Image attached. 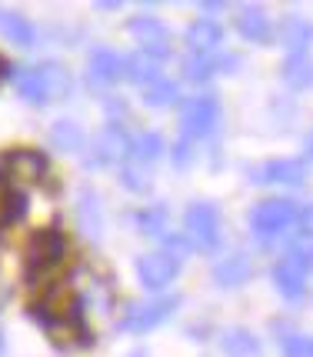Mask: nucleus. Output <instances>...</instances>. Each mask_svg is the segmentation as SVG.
Wrapping results in <instances>:
<instances>
[{"label": "nucleus", "mask_w": 313, "mask_h": 357, "mask_svg": "<svg viewBox=\"0 0 313 357\" xmlns=\"http://www.w3.org/2000/svg\"><path fill=\"white\" fill-rule=\"evenodd\" d=\"M0 174L7 177V187H31L40 184L44 174H47V157L40 151H31V147H20V151H10L0 160Z\"/></svg>", "instance_id": "1"}, {"label": "nucleus", "mask_w": 313, "mask_h": 357, "mask_svg": "<svg viewBox=\"0 0 313 357\" xmlns=\"http://www.w3.org/2000/svg\"><path fill=\"white\" fill-rule=\"evenodd\" d=\"M307 278H310V257H307V250H300V248H290L280 261L273 264V287H277L283 297H290V301L303 297Z\"/></svg>", "instance_id": "2"}, {"label": "nucleus", "mask_w": 313, "mask_h": 357, "mask_svg": "<svg viewBox=\"0 0 313 357\" xmlns=\"http://www.w3.org/2000/svg\"><path fill=\"white\" fill-rule=\"evenodd\" d=\"M220 121V100L214 93H197L193 100L184 104L180 110V130H184V140H200L207 137Z\"/></svg>", "instance_id": "3"}, {"label": "nucleus", "mask_w": 313, "mask_h": 357, "mask_svg": "<svg viewBox=\"0 0 313 357\" xmlns=\"http://www.w3.org/2000/svg\"><path fill=\"white\" fill-rule=\"evenodd\" d=\"M184 227H187V237L193 248H200V250L220 248V211L214 204H207V201L190 204L187 214H184Z\"/></svg>", "instance_id": "4"}, {"label": "nucleus", "mask_w": 313, "mask_h": 357, "mask_svg": "<svg viewBox=\"0 0 313 357\" xmlns=\"http://www.w3.org/2000/svg\"><path fill=\"white\" fill-rule=\"evenodd\" d=\"M177 304H180V297H154V301H143V304H130L120 317V327L130 334H147L163 321H170Z\"/></svg>", "instance_id": "5"}, {"label": "nucleus", "mask_w": 313, "mask_h": 357, "mask_svg": "<svg viewBox=\"0 0 313 357\" xmlns=\"http://www.w3.org/2000/svg\"><path fill=\"white\" fill-rule=\"evenodd\" d=\"M297 224V204L287 201V197H273V201H264L260 207L250 211V227L253 234L260 237H280L287 227Z\"/></svg>", "instance_id": "6"}, {"label": "nucleus", "mask_w": 313, "mask_h": 357, "mask_svg": "<svg viewBox=\"0 0 313 357\" xmlns=\"http://www.w3.org/2000/svg\"><path fill=\"white\" fill-rule=\"evenodd\" d=\"M127 31H130V37L141 44V54L154 57V61H163V57L173 50L170 31H167V24H160L156 17H147V14L134 17V20L127 24Z\"/></svg>", "instance_id": "7"}, {"label": "nucleus", "mask_w": 313, "mask_h": 357, "mask_svg": "<svg viewBox=\"0 0 313 357\" xmlns=\"http://www.w3.org/2000/svg\"><path fill=\"white\" fill-rule=\"evenodd\" d=\"M63 257H67V237L57 227H47L31 241L27 267H31V274H50L54 267L63 264Z\"/></svg>", "instance_id": "8"}, {"label": "nucleus", "mask_w": 313, "mask_h": 357, "mask_svg": "<svg viewBox=\"0 0 313 357\" xmlns=\"http://www.w3.org/2000/svg\"><path fill=\"white\" fill-rule=\"evenodd\" d=\"M180 274V261L167 254V250H154V254H143L137 261V278L147 291H163L173 278Z\"/></svg>", "instance_id": "9"}, {"label": "nucleus", "mask_w": 313, "mask_h": 357, "mask_svg": "<svg viewBox=\"0 0 313 357\" xmlns=\"http://www.w3.org/2000/svg\"><path fill=\"white\" fill-rule=\"evenodd\" d=\"M33 74H37V84H40V93H44V104H57V100H67L70 91H74V77H70V70L63 67V63H37L33 67Z\"/></svg>", "instance_id": "10"}, {"label": "nucleus", "mask_w": 313, "mask_h": 357, "mask_svg": "<svg viewBox=\"0 0 313 357\" xmlns=\"http://www.w3.org/2000/svg\"><path fill=\"white\" fill-rule=\"evenodd\" d=\"M250 177L257 181V184L297 187V184H303V177H307V164H303V160H294V157H283V160H266L264 167H257Z\"/></svg>", "instance_id": "11"}, {"label": "nucleus", "mask_w": 313, "mask_h": 357, "mask_svg": "<svg viewBox=\"0 0 313 357\" xmlns=\"http://www.w3.org/2000/svg\"><path fill=\"white\" fill-rule=\"evenodd\" d=\"M124 67H127V57H120V54L110 50V47H97L94 54H90L87 74H90V84H94V87H110V84H117V80L124 77Z\"/></svg>", "instance_id": "12"}, {"label": "nucleus", "mask_w": 313, "mask_h": 357, "mask_svg": "<svg viewBox=\"0 0 313 357\" xmlns=\"http://www.w3.org/2000/svg\"><path fill=\"white\" fill-rule=\"evenodd\" d=\"M77 227L90 241L104 237V207H100V197H97L90 187H83L77 194Z\"/></svg>", "instance_id": "13"}, {"label": "nucleus", "mask_w": 313, "mask_h": 357, "mask_svg": "<svg viewBox=\"0 0 313 357\" xmlns=\"http://www.w3.org/2000/svg\"><path fill=\"white\" fill-rule=\"evenodd\" d=\"M253 274V261L243 254V250H234V254H227L223 261H217L214 267V280H217V287H240V284H247Z\"/></svg>", "instance_id": "14"}, {"label": "nucleus", "mask_w": 313, "mask_h": 357, "mask_svg": "<svg viewBox=\"0 0 313 357\" xmlns=\"http://www.w3.org/2000/svg\"><path fill=\"white\" fill-rule=\"evenodd\" d=\"M94 157H97V164H113L120 157H130V137L124 134V127H117V124L104 127L94 140Z\"/></svg>", "instance_id": "15"}, {"label": "nucleus", "mask_w": 313, "mask_h": 357, "mask_svg": "<svg viewBox=\"0 0 313 357\" xmlns=\"http://www.w3.org/2000/svg\"><path fill=\"white\" fill-rule=\"evenodd\" d=\"M236 31H240V37H247L253 44H270L273 24H270L264 7H240L236 10Z\"/></svg>", "instance_id": "16"}, {"label": "nucleus", "mask_w": 313, "mask_h": 357, "mask_svg": "<svg viewBox=\"0 0 313 357\" xmlns=\"http://www.w3.org/2000/svg\"><path fill=\"white\" fill-rule=\"evenodd\" d=\"M313 40V27L303 20V17L290 14L280 20V44L290 50V54H307V47Z\"/></svg>", "instance_id": "17"}, {"label": "nucleus", "mask_w": 313, "mask_h": 357, "mask_svg": "<svg viewBox=\"0 0 313 357\" xmlns=\"http://www.w3.org/2000/svg\"><path fill=\"white\" fill-rule=\"evenodd\" d=\"M0 33L7 40H14L17 47H31L37 40V27H33L31 20L20 14V10H3V7H0Z\"/></svg>", "instance_id": "18"}, {"label": "nucleus", "mask_w": 313, "mask_h": 357, "mask_svg": "<svg viewBox=\"0 0 313 357\" xmlns=\"http://www.w3.org/2000/svg\"><path fill=\"white\" fill-rule=\"evenodd\" d=\"M220 40H223V31L214 20H193L187 27V47L193 54H200V57H207L210 50H217Z\"/></svg>", "instance_id": "19"}, {"label": "nucleus", "mask_w": 313, "mask_h": 357, "mask_svg": "<svg viewBox=\"0 0 313 357\" xmlns=\"http://www.w3.org/2000/svg\"><path fill=\"white\" fill-rule=\"evenodd\" d=\"M50 144L57 147V151H63V154H77L80 147H83V127L77 124V121H54V127H50Z\"/></svg>", "instance_id": "20"}, {"label": "nucleus", "mask_w": 313, "mask_h": 357, "mask_svg": "<svg viewBox=\"0 0 313 357\" xmlns=\"http://www.w3.org/2000/svg\"><path fill=\"white\" fill-rule=\"evenodd\" d=\"M220 347H223L227 357H260V341L253 337L250 331H243V327L227 331V334L220 337Z\"/></svg>", "instance_id": "21"}, {"label": "nucleus", "mask_w": 313, "mask_h": 357, "mask_svg": "<svg viewBox=\"0 0 313 357\" xmlns=\"http://www.w3.org/2000/svg\"><path fill=\"white\" fill-rule=\"evenodd\" d=\"M280 74L294 91H307V87L313 84V61L307 57V54H290Z\"/></svg>", "instance_id": "22"}, {"label": "nucleus", "mask_w": 313, "mask_h": 357, "mask_svg": "<svg viewBox=\"0 0 313 357\" xmlns=\"http://www.w3.org/2000/svg\"><path fill=\"white\" fill-rule=\"evenodd\" d=\"M124 74L134 80V84H141V87H150V84H156V80L163 77V74H160V61L147 57V54H134V57H127Z\"/></svg>", "instance_id": "23"}, {"label": "nucleus", "mask_w": 313, "mask_h": 357, "mask_svg": "<svg viewBox=\"0 0 313 357\" xmlns=\"http://www.w3.org/2000/svg\"><path fill=\"white\" fill-rule=\"evenodd\" d=\"M120 181H124V187H130V190H137V194H147V190H150V167H147L143 160H134V157H127L124 167H120Z\"/></svg>", "instance_id": "24"}, {"label": "nucleus", "mask_w": 313, "mask_h": 357, "mask_svg": "<svg viewBox=\"0 0 313 357\" xmlns=\"http://www.w3.org/2000/svg\"><path fill=\"white\" fill-rule=\"evenodd\" d=\"M163 154V137L160 134H141L137 140H130V157L134 160H143V164H150V160H156V157Z\"/></svg>", "instance_id": "25"}, {"label": "nucleus", "mask_w": 313, "mask_h": 357, "mask_svg": "<svg viewBox=\"0 0 313 357\" xmlns=\"http://www.w3.org/2000/svg\"><path fill=\"white\" fill-rule=\"evenodd\" d=\"M143 100L150 104V107H167V104H173L177 100V84L167 77H160L156 84H150V87H143Z\"/></svg>", "instance_id": "26"}, {"label": "nucleus", "mask_w": 313, "mask_h": 357, "mask_svg": "<svg viewBox=\"0 0 313 357\" xmlns=\"http://www.w3.org/2000/svg\"><path fill=\"white\" fill-rule=\"evenodd\" d=\"M214 74H217V67H214V61H210V57L190 54L187 61H184V77L193 80V84H204V80H210Z\"/></svg>", "instance_id": "27"}, {"label": "nucleus", "mask_w": 313, "mask_h": 357, "mask_svg": "<svg viewBox=\"0 0 313 357\" xmlns=\"http://www.w3.org/2000/svg\"><path fill=\"white\" fill-rule=\"evenodd\" d=\"M137 224H141L143 234H154V237H160V234H163V227H167V211H163V207H147V211H141V214H137Z\"/></svg>", "instance_id": "28"}, {"label": "nucleus", "mask_w": 313, "mask_h": 357, "mask_svg": "<svg viewBox=\"0 0 313 357\" xmlns=\"http://www.w3.org/2000/svg\"><path fill=\"white\" fill-rule=\"evenodd\" d=\"M283 357H313V337H287Z\"/></svg>", "instance_id": "29"}, {"label": "nucleus", "mask_w": 313, "mask_h": 357, "mask_svg": "<svg viewBox=\"0 0 313 357\" xmlns=\"http://www.w3.org/2000/svg\"><path fill=\"white\" fill-rule=\"evenodd\" d=\"M190 157H193V144L180 137L177 140V147H173V164H177V167H187Z\"/></svg>", "instance_id": "30"}, {"label": "nucleus", "mask_w": 313, "mask_h": 357, "mask_svg": "<svg viewBox=\"0 0 313 357\" xmlns=\"http://www.w3.org/2000/svg\"><path fill=\"white\" fill-rule=\"evenodd\" d=\"M297 224L303 237H313V204H307L303 211H297Z\"/></svg>", "instance_id": "31"}, {"label": "nucleus", "mask_w": 313, "mask_h": 357, "mask_svg": "<svg viewBox=\"0 0 313 357\" xmlns=\"http://www.w3.org/2000/svg\"><path fill=\"white\" fill-rule=\"evenodd\" d=\"M167 254H173V257L180 261V257L187 254V241H184V237H167Z\"/></svg>", "instance_id": "32"}, {"label": "nucleus", "mask_w": 313, "mask_h": 357, "mask_svg": "<svg viewBox=\"0 0 313 357\" xmlns=\"http://www.w3.org/2000/svg\"><path fill=\"white\" fill-rule=\"evenodd\" d=\"M307 154L313 157V134H307Z\"/></svg>", "instance_id": "33"}, {"label": "nucleus", "mask_w": 313, "mask_h": 357, "mask_svg": "<svg viewBox=\"0 0 313 357\" xmlns=\"http://www.w3.org/2000/svg\"><path fill=\"white\" fill-rule=\"evenodd\" d=\"M3 347H7V341H3V334H0V354H3Z\"/></svg>", "instance_id": "34"}, {"label": "nucleus", "mask_w": 313, "mask_h": 357, "mask_svg": "<svg viewBox=\"0 0 313 357\" xmlns=\"http://www.w3.org/2000/svg\"><path fill=\"white\" fill-rule=\"evenodd\" d=\"M307 257H310V267H313V250H307Z\"/></svg>", "instance_id": "35"}]
</instances>
